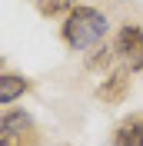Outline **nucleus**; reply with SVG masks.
I'll return each instance as SVG.
<instances>
[{"label":"nucleus","instance_id":"obj_7","mask_svg":"<svg viewBox=\"0 0 143 146\" xmlns=\"http://www.w3.org/2000/svg\"><path fill=\"white\" fill-rule=\"evenodd\" d=\"M37 7H40V13H47V17H57V13H63V10H73L77 0H40Z\"/></svg>","mask_w":143,"mask_h":146},{"label":"nucleus","instance_id":"obj_2","mask_svg":"<svg viewBox=\"0 0 143 146\" xmlns=\"http://www.w3.org/2000/svg\"><path fill=\"white\" fill-rule=\"evenodd\" d=\"M116 53L123 56L126 70H143V30L136 23H126L116 36Z\"/></svg>","mask_w":143,"mask_h":146},{"label":"nucleus","instance_id":"obj_9","mask_svg":"<svg viewBox=\"0 0 143 146\" xmlns=\"http://www.w3.org/2000/svg\"><path fill=\"white\" fill-rule=\"evenodd\" d=\"M93 53H97V56H90V60H87L93 70H97V66H107V63H110V50H107V46H103V50H93Z\"/></svg>","mask_w":143,"mask_h":146},{"label":"nucleus","instance_id":"obj_5","mask_svg":"<svg viewBox=\"0 0 143 146\" xmlns=\"http://www.w3.org/2000/svg\"><path fill=\"white\" fill-rule=\"evenodd\" d=\"M113 146H143V116H130L126 123H120Z\"/></svg>","mask_w":143,"mask_h":146},{"label":"nucleus","instance_id":"obj_8","mask_svg":"<svg viewBox=\"0 0 143 146\" xmlns=\"http://www.w3.org/2000/svg\"><path fill=\"white\" fill-rule=\"evenodd\" d=\"M0 146H23V136H17V133L0 126Z\"/></svg>","mask_w":143,"mask_h":146},{"label":"nucleus","instance_id":"obj_1","mask_svg":"<svg viewBox=\"0 0 143 146\" xmlns=\"http://www.w3.org/2000/svg\"><path fill=\"white\" fill-rule=\"evenodd\" d=\"M107 17L93 7H73L67 23H63V40L67 46L73 50H90V46H97L103 36H107Z\"/></svg>","mask_w":143,"mask_h":146},{"label":"nucleus","instance_id":"obj_3","mask_svg":"<svg viewBox=\"0 0 143 146\" xmlns=\"http://www.w3.org/2000/svg\"><path fill=\"white\" fill-rule=\"evenodd\" d=\"M126 90H130V73H126V70H116V73H110L107 80L97 86V96L103 103H120L126 96Z\"/></svg>","mask_w":143,"mask_h":146},{"label":"nucleus","instance_id":"obj_4","mask_svg":"<svg viewBox=\"0 0 143 146\" xmlns=\"http://www.w3.org/2000/svg\"><path fill=\"white\" fill-rule=\"evenodd\" d=\"M27 90H30V83L23 80L20 73H0V106H3V103L20 100Z\"/></svg>","mask_w":143,"mask_h":146},{"label":"nucleus","instance_id":"obj_6","mask_svg":"<svg viewBox=\"0 0 143 146\" xmlns=\"http://www.w3.org/2000/svg\"><path fill=\"white\" fill-rule=\"evenodd\" d=\"M0 126L10 129V133H17V136H30V129H33V123H30L27 113H7V116L0 119Z\"/></svg>","mask_w":143,"mask_h":146}]
</instances>
